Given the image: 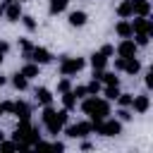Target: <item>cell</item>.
I'll return each instance as SVG.
<instances>
[{"mask_svg":"<svg viewBox=\"0 0 153 153\" xmlns=\"http://www.w3.org/2000/svg\"><path fill=\"white\" fill-rule=\"evenodd\" d=\"M41 124H43V129H45L50 136L62 134V127H65V122L57 117V110H55L53 105H43V110H41Z\"/></svg>","mask_w":153,"mask_h":153,"instance_id":"cell-1","label":"cell"},{"mask_svg":"<svg viewBox=\"0 0 153 153\" xmlns=\"http://www.w3.org/2000/svg\"><path fill=\"white\" fill-rule=\"evenodd\" d=\"M86 67V60L84 57H72V55H60V67H57V72H60V76H76L81 69Z\"/></svg>","mask_w":153,"mask_h":153,"instance_id":"cell-2","label":"cell"},{"mask_svg":"<svg viewBox=\"0 0 153 153\" xmlns=\"http://www.w3.org/2000/svg\"><path fill=\"white\" fill-rule=\"evenodd\" d=\"M62 134L67 136V139H86L88 134H93L91 131V122L88 120H84V122H76V124H65L62 127Z\"/></svg>","mask_w":153,"mask_h":153,"instance_id":"cell-3","label":"cell"},{"mask_svg":"<svg viewBox=\"0 0 153 153\" xmlns=\"http://www.w3.org/2000/svg\"><path fill=\"white\" fill-rule=\"evenodd\" d=\"M98 134H100V136H108V139H112V136H120V134H122V122H120L117 117H105V120L100 122V129H98Z\"/></svg>","mask_w":153,"mask_h":153,"instance_id":"cell-4","label":"cell"},{"mask_svg":"<svg viewBox=\"0 0 153 153\" xmlns=\"http://www.w3.org/2000/svg\"><path fill=\"white\" fill-rule=\"evenodd\" d=\"M53 57H55V55H53L48 48H43V45H33L31 53H29V60L36 62V65H41V67H43V65H50Z\"/></svg>","mask_w":153,"mask_h":153,"instance_id":"cell-5","label":"cell"},{"mask_svg":"<svg viewBox=\"0 0 153 153\" xmlns=\"http://www.w3.org/2000/svg\"><path fill=\"white\" fill-rule=\"evenodd\" d=\"M112 115V108H110V100H105V98H96V105H93V110H91V115H88V120H105V117H110Z\"/></svg>","mask_w":153,"mask_h":153,"instance_id":"cell-6","label":"cell"},{"mask_svg":"<svg viewBox=\"0 0 153 153\" xmlns=\"http://www.w3.org/2000/svg\"><path fill=\"white\" fill-rule=\"evenodd\" d=\"M131 110H134V115H146L151 110V96H148V91L136 93L131 98Z\"/></svg>","mask_w":153,"mask_h":153,"instance_id":"cell-7","label":"cell"},{"mask_svg":"<svg viewBox=\"0 0 153 153\" xmlns=\"http://www.w3.org/2000/svg\"><path fill=\"white\" fill-rule=\"evenodd\" d=\"M136 53H139V45L134 43V38H122L115 48V55H120V57H131Z\"/></svg>","mask_w":153,"mask_h":153,"instance_id":"cell-8","label":"cell"},{"mask_svg":"<svg viewBox=\"0 0 153 153\" xmlns=\"http://www.w3.org/2000/svg\"><path fill=\"white\" fill-rule=\"evenodd\" d=\"M22 14H24L22 2H17V0H7V5H5V17H2V19H7L10 24H14V22H19Z\"/></svg>","mask_w":153,"mask_h":153,"instance_id":"cell-9","label":"cell"},{"mask_svg":"<svg viewBox=\"0 0 153 153\" xmlns=\"http://www.w3.org/2000/svg\"><path fill=\"white\" fill-rule=\"evenodd\" d=\"M129 22H131L134 33H136V31H143V33H148V36L153 38V22H151L148 17H134V19H129Z\"/></svg>","mask_w":153,"mask_h":153,"instance_id":"cell-10","label":"cell"},{"mask_svg":"<svg viewBox=\"0 0 153 153\" xmlns=\"http://www.w3.org/2000/svg\"><path fill=\"white\" fill-rule=\"evenodd\" d=\"M86 22H88V14L84 10H74V12L67 14V24L72 29H81V26H86Z\"/></svg>","mask_w":153,"mask_h":153,"instance_id":"cell-11","label":"cell"},{"mask_svg":"<svg viewBox=\"0 0 153 153\" xmlns=\"http://www.w3.org/2000/svg\"><path fill=\"white\" fill-rule=\"evenodd\" d=\"M33 98H36V103H38L41 108H43V105H53V100H55L53 91H50V88H45V86H36Z\"/></svg>","mask_w":153,"mask_h":153,"instance_id":"cell-12","label":"cell"},{"mask_svg":"<svg viewBox=\"0 0 153 153\" xmlns=\"http://www.w3.org/2000/svg\"><path fill=\"white\" fill-rule=\"evenodd\" d=\"M12 115H14L17 120H31V105H29V103H24V100H14Z\"/></svg>","mask_w":153,"mask_h":153,"instance_id":"cell-13","label":"cell"},{"mask_svg":"<svg viewBox=\"0 0 153 153\" xmlns=\"http://www.w3.org/2000/svg\"><path fill=\"white\" fill-rule=\"evenodd\" d=\"M131 17H151V0H131Z\"/></svg>","mask_w":153,"mask_h":153,"instance_id":"cell-14","label":"cell"},{"mask_svg":"<svg viewBox=\"0 0 153 153\" xmlns=\"http://www.w3.org/2000/svg\"><path fill=\"white\" fill-rule=\"evenodd\" d=\"M108 62H110V57H105L100 50L91 53V57H88V65H91V69H108Z\"/></svg>","mask_w":153,"mask_h":153,"instance_id":"cell-15","label":"cell"},{"mask_svg":"<svg viewBox=\"0 0 153 153\" xmlns=\"http://www.w3.org/2000/svg\"><path fill=\"white\" fill-rule=\"evenodd\" d=\"M141 72V60L136 57V55H131V57H127L124 60V69H122V74H129V76H136Z\"/></svg>","mask_w":153,"mask_h":153,"instance_id":"cell-16","label":"cell"},{"mask_svg":"<svg viewBox=\"0 0 153 153\" xmlns=\"http://www.w3.org/2000/svg\"><path fill=\"white\" fill-rule=\"evenodd\" d=\"M115 33H117L120 38H131V36H134L131 22H129V19H120V22L115 24Z\"/></svg>","mask_w":153,"mask_h":153,"instance_id":"cell-17","label":"cell"},{"mask_svg":"<svg viewBox=\"0 0 153 153\" xmlns=\"http://www.w3.org/2000/svg\"><path fill=\"white\" fill-rule=\"evenodd\" d=\"M7 84H12V86H14V88H17L19 93L29 88V79H26V76H24L22 72H14V74H10V79H7Z\"/></svg>","mask_w":153,"mask_h":153,"instance_id":"cell-18","label":"cell"},{"mask_svg":"<svg viewBox=\"0 0 153 153\" xmlns=\"http://www.w3.org/2000/svg\"><path fill=\"white\" fill-rule=\"evenodd\" d=\"M19 72H22V74H24V76H26V79L31 81V79H36V76H41V65H36V62H31V60H26V62H24V67H22Z\"/></svg>","mask_w":153,"mask_h":153,"instance_id":"cell-19","label":"cell"},{"mask_svg":"<svg viewBox=\"0 0 153 153\" xmlns=\"http://www.w3.org/2000/svg\"><path fill=\"white\" fill-rule=\"evenodd\" d=\"M67 7H69V0H50V2H48V14H50V17H57V14H62Z\"/></svg>","mask_w":153,"mask_h":153,"instance_id":"cell-20","label":"cell"},{"mask_svg":"<svg viewBox=\"0 0 153 153\" xmlns=\"http://www.w3.org/2000/svg\"><path fill=\"white\" fill-rule=\"evenodd\" d=\"M60 100H62V108L65 110H76V105H79V98L72 93V91H67V93H60Z\"/></svg>","mask_w":153,"mask_h":153,"instance_id":"cell-21","label":"cell"},{"mask_svg":"<svg viewBox=\"0 0 153 153\" xmlns=\"http://www.w3.org/2000/svg\"><path fill=\"white\" fill-rule=\"evenodd\" d=\"M115 14H117L120 19H131V14H134V10H131V0H122V2L115 7Z\"/></svg>","mask_w":153,"mask_h":153,"instance_id":"cell-22","label":"cell"},{"mask_svg":"<svg viewBox=\"0 0 153 153\" xmlns=\"http://www.w3.org/2000/svg\"><path fill=\"white\" fill-rule=\"evenodd\" d=\"M19 22H22V26H24L29 33H33V31L38 29V22H36V17H33V14H22V17H19Z\"/></svg>","mask_w":153,"mask_h":153,"instance_id":"cell-23","label":"cell"},{"mask_svg":"<svg viewBox=\"0 0 153 153\" xmlns=\"http://www.w3.org/2000/svg\"><path fill=\"white\" fill-rule=\"evenodd\" d=\"M72 76H62V79H57V86H55V91H57V96L60 93H67V91H72Z\"/></svg>","mask_w":153,"mask_h":153,"instance_id":"cell-24","label":"cell"},{"mask_svg":"<svg viewBox=\"0 0 153 153\" xmlns=\"http://www.w3.org/2000/svg\"><path fill=\"white\" fill-rule=\"evenodd\" d=\"M131 38H134V43H136L139 48H148V45H151V36H148V33H143V31H136Z\"/></svg>","mask_w":153,"mask_h":153,"instance_id":"cell-25","label":"cell"},{"mask_svg":"<svg viewBox=\"0 0 153 153\" xmlns=\"http://www.w3.org/2000/svg\"><path fill=\"white\" fill-rule=\"evenodd\" d=\"M100 93H103V98H105V100H110V103H112V100L120 96V86H103V88H100Z\"/></svg>","mask_w":153,"mask_h":153,"instance_id":"cell-26","label":"cell"},{"mask_svg":"<svg viewBox=\"0 0 153 153\" xmlns=\"http://www.w3.org/2000/svg\"><path fill=\"white\" fill-rule=\"evenodd\" d=\"M131 98H134V93H124V91H120V96L115 98V103H117V108H131Z\"/></svg>","mask_w":153,"mask_h":153,"instance_id":"cell-27","label":"cell"},{"mask_svg":"<svg viewBox=\"0 0 153 153\" xmlns=\"http://www.w3.org/2000/svg\"><path fill=\"white\" fill-rule=\"evenodd\" d=\"M17 45H19V50H22V57H24V60H29V53H31L33 43H31L29 38H19V41H17Z\"/></svg>","mask_w":153,"mask_h":153,"instance_id":"cell-28","label":"cell"},{"mask_svg":"<svg viewBox=\"0 0 153 153\" xmlns=\"http://www.w3.org/2000/svg\"><path fill=\"white\" fill-rule=\"evenodd\" d=\"M117 120L124 124V122H131L134 120V110L131 108H117Z\"/></svg>","mask_w":153,"mask_h":153,"instance_id":"cell-29","label":"cell"},{"mask_svg":"<svg viewBox=\"0 0 153 153\" xmlns=\"http://www.w3.org/2000/svg\"><path fill=\"white\" fill-rule=\"evenodd\" d=\"M100 88H103V84H100L98 79H93V76H91V81L86 84V91H88V96H100Z\"/></svg>","mask_w":153,"mask_h":153,"instance_id":"cell-30","label":"cell"},{"mask_svg":"<svg viewBox=\"0 0 153 153\" xmlns=\"http://www.w3.org/2000/svg\"><path fill=\"white\" fill-rule=\"evenodd\" d=\"M0 151H19V143L12 139V141H7V139H2L0 141Z\"/></svg>","mask_w":153,"mask_h":153,"instance_id":"cell-31","label":"cell"},{"mask_svg":"<svg viewBox=\"0 0 153 153\" xmlns=\"http://www.w3.org/2000/svg\"><path fill=\"white\" fill-rule=\"evenodd\" d=\"M72 93H74V96H76L79 100L88 96V91H86V86H81V84H79V86H72Z\"/></svg>","mask_w":153,"mask_h":153,"instance_id":"cell-32","label":"cell"},{"mask_svg":"<svg viewBox=\"0 0 153 153\" xmlns=\"http://www.w3.org/2000/svg\"><path fill=\"white\" fill-rule=\"evenodd\" d=\"M124 60H127V57H120V55H117V57L112 60V69H115L117 74H120V72L124 69Z\"/></svg>","mask_w":153,"mask_h":153,"instance_id":"cell-33","label":"cell"},{"mask_svg":"<svg viewBox=\"0 0 153 153\" xmlns=\"http://www.w3.org/2000/svg\"><path fill=\"white\" fill-rule=\"evenodd\" d=\"M143 86H146V91L153 88V69H148V72L143 74Z\"/></svg>","mask_w":153,"mask_h":153,"instance_id":"cell-34","label":"cell"},{"mask_svg":"<svg viewBox=\"0 0 153 153\" xmlns=\"http://www.w3.org/2000/svg\"><path fill=\"white\" fill-rule=\"evenodd\" d=\"M100 53H103L105 57H112V55H115V45H112V43H105V45H100Z\"/></svg>","mask_w":153,"mask_h":153,"instance_id":"cell-35","label":"cell"},{"mask_svg":"<svg viewBox=\"0 0 153 153\" xmlns=\"http://www.w3.org/2000/svg\"><path fill=\"white\" fill-rule=\"evenodd\" d=\"M2 103V112L5 115H12V108H14V100H0Z\"/></svg>","mask_w":153,"mask_h":153,"instance_id":"cell-36","label":"cell"},{"mask_svg":"<svg viewBox=\"0 0 153 153\" xmlns=\"http://www.w3.org/2000/svg\"><path fill=\"white\" fill-rule=\"evenodd\" d=\"M50 148H53V151H65L67 146H65L62 141H57V136H55V141H50Z\"/></svg>","mask_w":153,"mask_h":153,"instance_id":"cell-37","label":"cell"},{"mask_svg":"<svg viewBox=\"0 0 153 153\" xmlns=\"http://www.w3.org/2000/svg\"><path fill=\"white\" fill-rule=\"evenodd\" d=\"M0 53H5V55L10 53V43H7L5 38H0Z\"/></svg>","mask_w":153,"mask_h":153,"instance_id":"cell-38","label":"cell"},{"mask_svg":"<svg viewBox=\"0 0 153 153\" xmlns=\"http://www.w3.org/2000/svg\"><path fill=\"white\" fill-rule=\"evenodd\" d=\"M91 148H93V143H88V141H84V143H81V151H91Z\"/></svg>","mask_w":153,"mask_h":153,"instance_id":"cell-39","label":"cell"},{"mask_svg":"<svg viewBox=\"0 0 153 153\" xmlns=\"http://www.w3.org/2000/svg\"><path fill=\"white\" fill-rule=\"evenodd\" d=\"M5 5H7V0H2V2H0V19L5 17Z\"/></svg>","mask_w":153,"mask_h":153,"instance_id":"cell-40","label":"cell"},{"mask_svg":"<svg viewBox=\"0 0 153 153\" xmlns=\"http://www.w3.org/2000/svg\"><path fill=\"white\" fill-rule=\"evenodd\" d=\"M5 84H7V76H5V74H0V86H5Z\"/></svg>","mask_w":153,"mask_h":153,"instance_id":"cell-41","label":"cell"},{"mask_svg":"<svg viewBox=\"0 0 153 153\" xmlns=\"http://www.w3.org/2000/svg\"><path fill=\"white\" fill-rule=\"evenodd\" d=\"M5 136H7V134H5V131H2V129H0V141H2V139H5Z\"/></svg>","mask_w":153,"mask_h":153,"instance_id":"cell-42","label":"cell"},{"mask_svg":"<svg viewBox=\"0 0 153 153\" xmlns=\"http://www.w3.org/2000/svg\"><path fill=\"white\" fill-rule=\"evenodd\" d=\"M2 62H5V53H0V65H2Z\"/></svg>","mask_w":153,"mask_h":153,"instance_id":"cell-43","label":"cell"},{"mask_svg":"<svg viewBox=\"0 0 153 153\" xmlns=\"http://www.w3.org/2000/svg\"><path fill=\"white\" fill-rule=\"evenodd\" d=\"M2 115H5V112H2V103H0V117H2Z\"/></svg>","mask_w":153,"mask_h":153,"instance_id":"cell-44","label":"cell"},{"mask_svg":"<svg viewBox=\"0 0 153 153\" xmlns=\"http://www.w3.org/2000/svg\"><path fill=\"white\" fill-rule=\"evenodd\" d=\"M17 2H22V5H24V2H29V0H17Z\"/></svg>","mask_w":153,"mask_h":153,"instance_id":"cell-45","label":"cell"}]
</instances>
